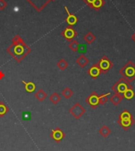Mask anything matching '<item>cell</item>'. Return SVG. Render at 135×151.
I'll list each match as a JSON object with an SVG mask.
<instances>
[{"label": "cell", "mask_w": 135, "mask_h": 151, "mask_svg": "<svg viewBox=\"0 0 135 151\" xmlns=\"http://www.w3.org/2000/svg\"><path fill=\"white\" fill-rule=\"evenodd\" d=\"M117 123L124 131H127L135 124V120L130 111L126 109L118 116Z\"/></svg>", "instance_id": "6da1fadb"}, {"label": "cell", "mask_w": 135, "mask_h": 151, "mask_svg": "<svg viewBox=\"0 0 135 151\" xmlns=\"http://www.w3.org/2000/svg\"><path fill=\"white\" fill-rule=\"evenodd\" d=\"M119 74L129 82L134 81L135 79V64L131 60L128 61L120 70Z\"/></svg>", "instance_id": "7a4b0ae2"}, {"label": "cell", "mask_w": 135, "mask_h": 151, "mask_svg": "<svg viewBox=\"0 0 135 151\" xmlns=\"http://www.w3.org/2000/svg\"><path fill=\"white\" fill-rule=\"evenodd\" d=\"M134 89V87L131 86L130 82H129L127 80L124 78L123 77L120 78L118 79V82H116L115 84L112 86L111 87V89L113 90L116 93H119V94H123L125 93L127 89Z\"/></svg>", "instance_id": "3957f363"}, {"label": "cell", "mask_w": 135, "mask_h": 151, "mask_svg": "<svg viewBox=\"0 0 135 151\" xmlns=\"http://www.w3.org/2000/svg\"><path fill=\"white\" fill-rule=\"evenodd\" d=\"M96 65L101 70V74H107L110 70H111L114 67V63L110 60L108 56L103 55L98 62L96 63Z\"/></svg>", "instance_id": "277c9868"}, {"label": "cell", "mask_w": 135, "mask_h": 151, "mask_svg": "<svg viewBox=\"0 0 135 151\" xmlns=\"http://www.w3.org/2000/svg\"><path fill=\"white\" fill-rule=\"evenodd\" d=\"M86 102L88 103L93 109H96L100 103H99V95L96 92L92 93L87 98H86Z\"/></svg>", "instance_id": "5b68a950"}, {"label": "cell", "mask_w": 135, "mask_h": 151, "mask_svg": "<svg viewBox=\"0 0 135 151\" xmlns=\"http://www.w3.org/2000/svg\"><path fill=\"white\" fill-rule=\"evenodd\" d=\"M71 112L76 119H79V118L85 112V110L80 104H77L76 105L71 109Z\"/></svg>", "instance_id": "8992f818"}, {"label": "cell", "mask_w": 135, "mask_h": 151, "mask_svg": "<svg viewBox=\"0 0 135 151\" xmlns=\"http://www.w3.org/2000/svg\"><path fill=\"white\" fill-rule=\"evenodd\" d=\"M88 74L90 75V77L93 78V79H96L101 75V70L96 64H94L93 66H92L88 70Z\"/></svg>", "instance_id": "52a82bcc"}, {"label": "cell", "mask_w": 135, "mask_h": 151, "mask_svg": "<svg viewBox=\"0 0 135 151\" xmlns=\"http://www.w3.org/2000/svg\"><path fill=\"white\" fill-rule=\"evenodd\" d=\"M123 99H124V96H123V94L116 93H115L113 95H111L110 97L111 102L115 106H118V104H120Z\"/></svg>", "instance_id": "ba28073f"}, {"label": "cell", "mask_w": 135, "mask_h": 151, "mask_svg": "<svg viewBox=\"0 0 135 151\" xmlns=\"http://www.w3.org/2000/svg\"><path fill=\"white\" fill-rule=\"evenodd\" d=\"M65 136V134L60 129H55L52 131V137L56 142H60Z\"/></svg>", "instance_id": "9c48e42d"}, {"label": "cell", "mask_w": 135, "mask_h": 151, "mask_svg": "<svg viewBox=\"0 0 135 151\" xmlns=\"http://www.w3.org/2000/svg\"><path fill=\"white\" fill-rule=\"evenodd\" d=\"M63 35L67 40H72L73 38H74L77 36V32L72 28L68 27L65 29V31L63 32Z\"/></svg>", "instance_id": "30bf717a"}, {"label": "cell", "mask_w": 135, "mask_h": 151, "mask_svg": "<svg viewBox=\"0 0 135 151\" xmlns=\"http://www.w3.org/2000/svg\"><path fill=\"white\" fill-rule=\"evenodd\" d=\"M65 10H66V13H67V14H68V17L66 18V22L68 23L70 25H75L78 22V18L74 14H71L69 12V10L67 9L66 6H65Z\"/></svg>", "instance_id": "8fae6325"}, {"label": "cell", "mask_w": 135, "mask_h": 151, "mask_svg": "<svg viewBox=\"0 0 135 151\" xmlns=\"http://www.w3.org/2000/svg\"><path fill=\"white\" fill-rule=\"evenodd\" d=\"M105 1L104 0H94V2L92 3L90 7L96 10H101L103 6L105 5Z\"/></svg>", "instance_id": "7c38bea8"}, {"label": "cell", "mask_w": 135, "mask_h": 151, "mask_svg": "<svg viewBox=\"0 0 135 151\" xmlns=\"http://www.w3.org/2000/svg\"><path fill=\"white\" fill-rule=\"evenodd\" d=\"M99 133L101 134V136L103 137V138H107L108 137V135L111 133V130L108 126H104L101 127V128H100L99 130Z\"/></svg>", "instance_id": "4fadbf2b"}, {"label": "cell", "mask_w": 135, "mask_h": 151, "mask_svg": "<svg viewBox=\"0 0 135 151\" xmlns=\"http://www.w3.org/2000/svg\"><path fill=\"white\" fill-rule=\"evenodd\" d=\"M111 93H107L101 94V95H99V103L101 105H103L105 104L108 101V95H110Z\"/></svg>", "instance_id": "5bb4252c"}, {"label": "cell", "mask_w": 135, "mask_h": 151, "mask_svg": "<svg viewBox=\"0 0 135 151\" xmlns=\"http://www.w3.org/2000/svg\"><path fill=\"white\" fill-rule=\"evenodd\" d=\"M77 62H78V63L81 67H85L86 65L88 63V58L85 57L84 55H81V56L78 59Z\"/></svg>", "instance_id": "9a60e30c"}, {"label": "cell", "mask_w": 135, "mask_h": 151, "mask_svg": "<svg viewBox=\"0 0 135 151\" xmlns=\"http://www.w3.org/2000/svg\"><path fill=\"white\" fill-rule=\"evenodd\" d=\"M95 40H96V37H95L93 33H92V32H88V33L85 36V40L88 43V45H91L92 43H93L94 41H95Z\"/></svg>", "instance_id": "2e32d148"}, {"label": "cell", "mask_w": 135, "mask_h": 151, "mask_svg": "<svg viewBox=\"0 0 135 151\" xmlns=\"http://www.w3.org/2000/svg\"><path fill=\"white\" fill-rule=\"evenodd\" d=\"M123 96H124V98H126V99L127 100H131L132 98H134V89H127V90L123 93Z\"/></svg>", "instance_id": "e0dca14e"}, {"label": "cell", "mask_w": 135, "mask_h": 151, "mask_svg": "<svg viewBox=\"0 0 135 151\" xmlns=\"http://www.w3.org/2000/svg\"><path fill=\"white\" fill-rule=\"evenodd\" d=\"M22 82H24V84L25 85V89L28 92H32L34 91L35 89V85L32 82H25L24 81Z\"/></svg>", "instance_id": "ac0fdd59"}, {"label": "cell", "mask_w": 135, "mask_h": 151, "mask_svg": "<svg viewBox=\"0 0 135 151\" xmlns=\"http://www.w3.org/2000/svg\"><path fill=\"white\" fill-rule=\"evenodd\" d=\"M23 52H24V49H23V47H22V46H21V45H17V46H16V47H15L14 52L17 55L22 54V53H23Z\"/></svg>", "instance_id": "d6986e66"}, {"label": "cell", "mask_w": 135, "mask_h": 151, "mask_svg": "<svg viewBox=\"0 0 135 151\" xmlns=\"http://www.w3.org/2000/svg\"><path fill=\"white\" fill-rule=\"evenodd\" d=\"M6 111V106H4L3 104H0V115L2 116V115L5 114Z\"/></svg>", "instance_id": "ffe728a7"}, {"label": "cell", "mask_w": 135, "mask_h": 151, "mask_svg": "<svg viewBox=\"0 0 135 151\" xmlns=\"http://www.w3.org/2000/svg\"><path fill=\"white\" fill-rule=\"evenodd\" d=\"M78 46L79 45H78V42H74L71 45H70V47H71V48L74 50V52H76L77 50H78Z\"/></svg>", "instance_id": "44dd1931"}, {"label": "cell", "mask_w": 135, "mask_h": 151, "mask_svg": "<svg viewBox=\"0 0 135 151\" xmlns=\"http://www.w3.org/2000/svg\"><path fill=\"white\" fill-rule=\"evenodd\" d=\"M83 1L86 3V4H87V5L88 6H89V7L91 6L92 3L94 2V0H83Z\"/></svg>", "instance_id": "7402d4cb"}, {"label": "cell", "mask_w": 135, "mask_h": 151, "mask_svg": "<svg viewBox=\"0 0 135 151\" xmlns=\"http://www.w3.org/2000/svg\"><path fill=\"white\" fill-rule=\"evenodd\" d=\"M131 39H132L133 41L135 43V32H134V33L132 34V36H131Z\"/></svg>", "instance_id": "603a6c76"}]
</instances>
